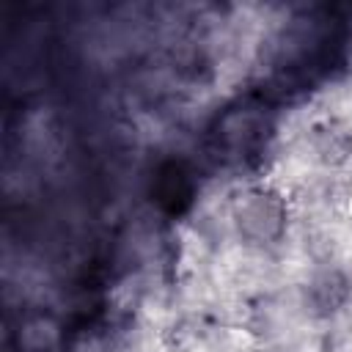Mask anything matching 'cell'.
I'll return each instance as SVG.
<instances>
[{"instance_id": "cell-1", "label": "cell", "mask_w": 352, "mask_h": 352, "mask_svg": "<svg viewBox=\"0 0 352 352\" xmlns=\"http://www.w3.org/2000/svg\"><path fill=\"white\" fill-rule=\"evenodd\" d=\"M236 220H239V231H245L250 239H272L283 228V209L275 198L264 192H253L239 206Z\"/></svg>"}, {"instance_id": "cell-2", "label": "cell", "mask_w": 352, "mask_h": 352, "mask_svg": "<svg viewBox=\"0 0 352 352\" xmlns=\"http://www.w3.org/2000/svg\"><path fill=\"white\" fill-rule=\"evenodd\" d=\"M154 195L168 212H179L184 204H190L192 195L190 173L182 165H165L154 182Z\"/></svg>"}, {"instance_id": "cell-3", "label": "cell", "mask_w": 352, "mask_h": 352, "mask_svg": "<svg viewBox=\"0 0 352 352\" xmlns=\"http://www.w3.org/2000/svg\"><path fill=\"white\" fill-rule=\"evenodd\" d=\"M308 294H311V302L316 311H324V314L336 311L346 300V280L338 272H322L308 286Z\"/></svg>"}]
</instances>
